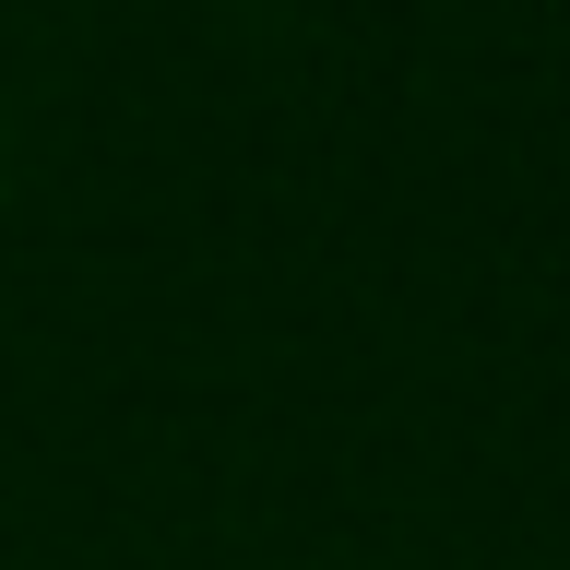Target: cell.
Wrapping results in <instances>:
<instances>
[{"mask_svg": "<svg viewBox=\"0 0 570 570\" xmlns=\"http://www.w3.org/2000/svg\"><path fill=\"white\" fill-rule=\"evenodd\" d=\"M0 203H12V131H0Z\"/></svg>", "mask_w": 570, "mask_h": 570, "instance_id": "cell-1", "label": "cell"}]
</instances>
